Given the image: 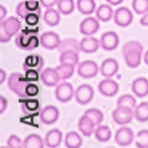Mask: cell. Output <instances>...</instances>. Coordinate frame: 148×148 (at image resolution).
<instances>
[{
	"instance_id": "1",
	"label": "cell",
	"mask_w": 148,
	"mask_h": 148,
	"mask_svg": "<svg viewBox=\"0 0 148 148\" xmlns=\"http://www.w3.org/2000/svg\"><path fill=\"white\" fill-rule=\"evenodd\" d=\"M127 64L130 68H138L141 63V56H143V44L138 40L127 41L123 45L121 51Z\"/></svg>"
},
{
	"instance_id": "2",
	"label": "cell",
	"mask_w": 148,
	"mask_h": 148,
	"mask_svg": "<svg viewBox=\"0 0 148 148\" xmlns=\"http://www.w3.org/2000/svg\"><path fill=\"white\" fill-rule=\"evenodd\" d=\"M21 29V23L19 19L11 16L8 19L0 21V41L7 43L11 40L14 35H17Z\"/></svg>"
},
{
	"instance_id": "3",
	"label": "cell",
	"mask_w": 148,
	"mask_h": 148,
	"mask_svg": "<svg viewBox=\"0 0 148 148\" xmlns=\"http://www.w3.org/2000/svg\"><path fill=\"white\" fill-rule=\"evenodd\" d=\"M27 79H25L24 75H21L20 72H14L10 76L8 79V87L12 92H15L17 96L25 99L27 97V92H25V88H27Z\"/></svg>"
},
{
	"instance_id": "4",
	"label": "cell",
	"mask_w": 148,
	"mask_h": 148,
	"mask_svg": "<svg viewBox=\"0 0 148 148\" xmlns=\"http://www.w3.org/2000/svg\"><path fill=\"white\" fill-rule=\"evenodd\" d=\"M100 68L93 60H84L77 66V73L83 79H92L99 73Z\"/></svg>"
},
{
	"instance_id": "5",
	"label": "cell",
	"mask_w": 148,
	"mask_h": 148,
	"mask_svg": "<svg viewBox=\"0 0 148 148\" xmlns=\"http://www.w3.org/2000/svg\"><path fill=\"white\" fill-rule=\"evenodd\" d=\"M134 117H135V111L130 110V108H124L117 106V108L114 110V112H112V119L119 125H125V124L131 123Z\"/></svg>"
},
{
	"instance_id": "6",
	"label": "cell",
	"mask_w": 148,
	"mask_h": 148,
	"mask_svg": "<svg viewBox=\"0 0 148 148\" xmlns=\"http://www.w3.org/2000/svg\"><path fill=\"white\" fill-rule=\"evenodd\" d=\"M134 20V14L131 12V10L127 7H120L115 11L114 14V21L115 24L119 27H128Z\"/></svg>"
},
{
	"instance_id": "7",
	"label": "cell",
	"mask_w": 148,
	"mask_h": 148,
	"mask_svg": "<svg viewBox=\"0 0 148 148\" xmlns=\"http://www.w3.org/2000/svg\"><path fill=\"white\" fill-rule=\"evenodd\" d=\"M119 41H120V39H119L116 32H114V31L104 32L101 35V38H100V47L104 51H114V49L117 48Z\"/></svg>"
},
{
	"instance_id": "8",
	"label": "cell",
	"mask_w": 148,
	"mask_h": 148,
	"mask_svg": "<svg viewBox=\"0 0 148 148\" xmlns=\"http://www.w3.org/2000/svg\"><path fill=\"white\" fill-rule=\"evenodd\" d=\"M55 96L59 101L62 103H67L69 100L75 96V91H73V87L71 83H62V84H58L55 91Z\"/></svg>"
},
{
	"instance_id": "9",
	"label": "cell",
	"mask_w": 148,
	"mask_h": 148,
	"mask_svg": "<svg viewBox=\"0 0 148 148\" xmlns=\"http://www.w3.org/2000/svg\"><path fill=\"white\" fill-rule=\"evenodd\" d=\"M99 19L97 17H86L84 20L80 23V34L82 35H86V36H92V35H95L97 31H99L100 28V24H99Z\"/></svg>"
},
{
	"instance_id": "10",
	"label": "cell",
	"mask_w": 148,
	"mask_h": 148,
	"mask_svg": "<svg viewBox=\"0 0 148 148\" xmlns=\"http://www.w3.org/2000/svg\"><path fill=\"white\" fill-rule=\"evenodd\" d=\"M62 44V39L59 38L56 32H44L40 36V45L44 47L45 49H56Z\"/></svg>"
},
{
	"instance_id": "11",
	"label": "cell",
	"mask_w": 148,
	"mask_h": 148,
	"mask_svg": "<svg viewBox=\"0 0 148 148\" xmlns=\"http://www.w3.org/2000/svg\"><path fill=\"white\" fill-rule=\"evenodd\" d=\"M115 141L120 147H128L134 141V131L128 127L119 128L116 131V134H115Z\"/></svg>"
},
{
	"instance_id": "12",
	"label": "cell",
	"mask_w": 148,
	"mask_h": 148,
	"mask_svg": "<svg viewBox=\"0 0 148 148\" xmlns=\"http://www.w3.org/2000/svg\"><path fill=\"white\" fill-rule=\"evenodd\" d=\"M93 88L90 84H82L75 91V99L79 104H88L93 99Z\"/></svg>"
},
{
	"instance_id": "13",
	"label": "cell",
	"mask_w": 148,
	"mask_h": 148,
	"mask_svg": "<svg viewBox=\"0 0 148 148\" xmlns=\"http://www.w3.org/2000/svg\"><path fill=\"white\" fill-rule=\"evenodd\" d=\"M99 92L104 96H115L119 92V84L115 80L107 77L99 83Z\"/></svg>"
},
{
	"instance_id": "14",
	"label": "cell",
	"mask_w": 148,
	"mask_h": 148,
	"mask_svg": "<svg viewBox=\"0 0 148 148\" xmlns=\"http://www.w3.org/2000/svg\"><path fill=\"white\" fill-rule=\"evenodd\" d=\"M79 47L82 52L86 53H92L96 52L100 48V39H96L93 36H86L79 41Z\"/></svg>"
},
{
	"instance_id": "15",
	"label": "cell",
	"mask_w": 148,
	"mask_h": 148,
	"mask_svg": "<svg viewBox=\"0 0 148 148\" xmlns=\"http://www.w3.org/2000/svg\"><path fill=\"white\" fill-rule=\"evenodd\" d=\"M60 116V112L55 106H47L41 110L40 112V119L44 124H53Z\"/></svg>"
},
{
	"instance_id": "16",
	"label": "cell",
	"mask_w": 148,
	"mask_h": 148,
	"mask_svg": "<svg viewBox=\"0 0 148 148\" xmlns=\"http://www.w3.org/2000/svg\"><path fill=\"white\" fill-rule=\"evenodd\" d=\"M119 71V63L115 59H106L103 63H101V67H100V72L104 77H114L115 75Z\"/></svg>"
},
{
	"instance_id": "17",
	"label": "cell",
	"mask_w": 148,
	"mask_h": 148,
	"mask_svg": "<svg viewBox=\"0 0 148 148\" xmlns=\"http://www.w3.org/2000/svg\"><path fill=\"white\" fill-rule=\"evenodd\" d=\"M131 90L135 96L144 97L148 95V79L145 77H136L131 84Z\"/></svg>"
},
{
	"instance_id": "18",
	"label": "cell",
	"mask_w": 148,
	"mask_h": 148,
	"mask_svg": "<svg viewBox=\"0 0 148 148\" xmlns=\"http://www.w3.org/2000/svg\"><path fill=\"white\" fill-rule=\"evenodd\" d=\"M59 80H62L56 68H45L41 72V82L48 87H55L59 84Z\"/></svg>"
},
{
	"instance_id": "19",
	"label": "cell",
	"mask_w": 148,
	"mask_h": 148,
	"mask_svg": "<svg viewBox=\"0 0 148 148\" xmlns=\"http://www.w3.org/2000/svg\"><path fill=\"white\" fill-rule=\"evenodd\" d=\"M62 140H63L62 131L58 130V128H53V130H51V131L47 132L45 139H44V143H45V145L49 147V148H56V147L60 145Z\"/></svg>"
},
{
	"instance_id": "20",
	"label": "cell",
	"mask_w": 148,
	"mask_h": 148,
	"mask_svg": "<svg viewBox=\"0 0 148 148\" xmlns=\"http://www.w3.org/2000/svg\"><path fill=\"white\" fill-rule=\"evenodd\" d=\"M95 125H96V124L93 123L88 116H86V115H83V116L80 117L79 124H77L79 131L82 132L84 136H91L92 134H95Z\"/></svg>"
},
{
	"instance_id": "21",
	"label": "cell",
	"mask_w": 148,
	"mask_h": 148,
	"mask_svg": "<svg viewBox=\"0 0 148 148\" xmlns=\"http://www.w3.org/2000/svg\"><path fill=\"white\" fill-rule=\"evenodd\" d=\"M60 11L59 10H53V8H47V11L44 12V21L45 24L51 25V27H55V25H59L60 23Z\"/></svg>"
},
{
	"instance_id": "22",
	"label": "cell",
	"mask_w": 148,
	"mask_h": 148,
	"mask_svg": "<svg viewBox=\"0 0 148 148\" xmlns=\"http://www.w3.org/2000/svg\"><path fill=\"white\" fill-rule=\"evenodd\" d=\"M76 7L80 14L83 15H91L96 10V1L95 0H77Z\"/></svg>"
},
{
	"instance_id": "23",
	"label": "cell",
	"mask_w": 148,
	"mask_h": 148,
	"mask_svg": "<svg viewBox=\"0 0 148 148\" xmlns=\"http://www.w3.org/2000/svg\"><path fill=\"white\" fill-rule=\"evenodd\" d=\"M114 14L115 12L112 11L111 4H101L96 8V17L100 21H110Z\"/></svg>"
},
{
	"instance_id": "24",
	"label": "cell",
	"mask_w": 148,
	"mask_h": 148,
	"mask_svg": "<svg viewBox=\"0 0 148 148\" xmlns=\"http://www.w3.org/2000/svg\"><path fill=\"white\" fill-rule=\"evenodd\" d=\"M45 145L44 140L41 139V136L36 134H31L28 135L25 140L23 141V147L24 148H43Z\"/></svg>"
},
{
	"instance_id": "25",
	"label": "cell",
	"mask_w": 148,
	"mask_h": 148,
	"mask_svg": "<svg viewBox=\"0 0 148 148\" xmlns=\"http://www.w3.org/2000/svg\"><path fill=\"white\" fill-rule=\"evenodd\" d=\"M60 63H63V64H71V66L76 67L79 64V52H75V51L60 52Z\"/></svg>"
},
{
	"instance_id": "26",
	"label": "cell",
	"mask_w": 148,
	"mask_h": 148,
	"mask_svg": "<svg viewBox=\"0 0 148 148\" xmlns=\"http://www.w3.org/2000/svg\"><path fill=\"white\" fill-rule=\"evenodd\" d=\"M64 143H66L67 148H79L82 147L83 140L80 138V135L75 131H71L66 135V139H64Z\"/></svg>"
},
{
	"instance_id": "27",
	"label": "cell",
	"mask_w": 148,
	"mask_h": 148,
	"mask_svg": "<svg viewBox=\"0 0 148 148\" xmlns=\"http://www.w3.org/2000/svg\"><path fill=\"white\" fill-rule=\"evenodd\" d=\"M44 66V60L40 55H29L24 62V69L27 68H36L40 71Z\"/></svg>"
},
{
	"instance_id": "28",
	"label": "cell",
	"mask_w": 148,
	"mask_h": 148,
	"mask_svg": "<svg viewBox=\"0 0 148 148\" xmlns=\"http://www.w3.org/2000/svg\"><path fill=\"white\" fill-rule=\"evenodd\" d=\"M111 136H112V134H111V130L108 125H101V124H99V125L95 128V138L99 141H101V143L108 141L111 139Z\"/></svg>"
},
{
	"instance_id": "29",
	"label": "cell",
	"mask_w": 148,
	"mask_h": 148,
	"mask_svg": "<svg viewBox=\"0 0 148 148\" xmlns=\"http://www.w3.org/2000/svg\"><path fill=\"white\" fill-rule=\"evenodd\" d=\"M135 119L141 123L148 121V101H143L135 108Z\"/></svg>"
},
{
	"instance_id": "30",
	"label": "cell",
	"mask_w": 148,
	"mask_h": 148,
	"mask_svg": "<svg viewBox=\"0 0 148 148\" xmlns=\"http://www.w3.org/2000/svg\"><path fill=\"white\" fill-rule=\"evenodd\" d=\"M117 106L135 111V108H136V99H135V96L130 95V93H125V95H121L117 99Z\"/></svg>"
},
{
	"instance_id": "31",
	"label": "cell",
	"mask_w": 148,
	"mask_h": 148,
	"mask_svg": "<svg viewBox=\"0 0 148 148\" xmlns=\"http://www.w3.org/2000/svg\"><path fill=\"white\" fill-rule=\"evenodd\" d=\"M56 71L59 72L62 80H66V79H69L71 76L73 75L75 72V66H71V64H63L60 63V66L56 67Z\"/></svg>"
},
{
	"instance_id": "32",
	"label": "cell",
	"mask_w": 148,
	"mask_h": 148,
	"mask_svg": "<svg viewBox=\"0 0 148 148\" xmlns=\"http://www.w3.org/2000/svg\"><path fill=\"white\" fill-rule=\"evenodd\" d=\"M58 10L63 15H71L73 12V10H75V1L73 0H59Z\"/></svg>"
},
{
	"instance_id": "33",
	"label": "cell",
	"mask_w": 148,
	"mask_h": 148,
	"mask_svg": "<svg viewBox=\"0 0 148 148\" xmlns=\"http://www.w3.org/2000/svg\"><path fill=\"white\" fill-rule=\"evenodd\" d=\"M60 52L63 51H75L79 52L80 47H79V41H76L75 39H66V40H62V44L59 47Z\"/></svg>"
},
{
	"instance_id": "34",
	"label": "cell",
	"mask_w": 148,
	"mask_h": 148,
	"mask_svg": "<svg viewBox=\"0 0 148 148\" xmlns=\"http://www.w3.org/2000/svg\"><path fill=\"white\" fill-rule=\"evenodd\" d=\"M84 115L90 117L91 120L96 124V125L101 124V121H103V119H104L103 112H101L100 110H97V108H90V110L86 111V114H84Z\"/></svg>"
},
{
	"instance_id": "35",
	"label": "cell",
	"mask_w": 148,
	"mask_h": 148,
	"mask_svg": "<svg viewBox=\"0 0 148 148\" xmlns=\"http://www.w3.org/2000/svg\"><path fill=\"white\" fill-rule=\"evenodd\" d=\"M31 34L28 31H23L16 36V45L21 49H28V43H29Z\"/></svg>"
},
{
	"instance_id": "36",
	"label": "cell",
	"mask_w": 148,
	"mask_h": 148,
	"mask_svg": "<svg viewBox=\"0 0 148 148\" xmlns=\"http://www.w3.org/2000/svg\"><path fill=\"white\" fill-rule=\"evenodd\" d=\"M132 8L136 14L144 15L148 12V0H132Z\"/></svg>"
},
{
	"instance_id": "37",
	"label": "cell",
	"mask_w": 148,
	"mask_h": 148,
	"mask_svg": "<svg viewBox=\"0 0 148 148\" xmlns=\"http://www.w3.org/2000/svg\"><path fill=\"white\" fill-rule=\"evenodd\" d=\"M136 145L139 148H148V130H141L136 135Z\"/></svg>"
},
{
	"instance_id": "38",
	"label": "cell",
	"mask_w": 148,
	"mask_h": 148,
	"mask_svg": "<svg viewBox=\"0 0 148 148\" xmlns=\"http://www.w3.org/2000/svg\"><path fill=\"white\" fill-rule=\"evenodd\" d=\"M39 69L36 68H27L25 69V79H27L28 83H35V82H38L39 79H41V75H39Z\"/></svg>"
},
{
	"instance_id": "39",
	"label": "cell",
	"mask_w": 148,
	"mask_h": 148,
	"mask_svg": "<svg viewBox=\"0 0 148 148\" xmlns=\"http://www.w3.org/2000/svg\"><path fill=\"white\" fill-rule=\"evenodd\" d=\"M24 20H25V23H27V25H29V27L38 25L39 20H40V12H29Z\"/></svg>"
},
{
	"instance_id": "40",
	"label": "cell",
	"mask_w": 148,
	"mask_h": 148,
	"mask_svg": "<svg viewBox=\"0 0 148 148\" xmlns=\"http://www.w3.org/2000/svg\"><path fill=\"white\" fill-rule=\"evenodd\" d=\"M7 147L8 148H20V147H23V141L16 135H11L7 140Z\"/></svg>"
},
{
	"instance_id": "41",
	"label": "cell",
	"mask_w": 148,
	"mask_h": 148,
	"mask_svg": "<svg viewBox=\"0 0 148 148\" xmlns=\"http://www.w3.org/2000/svg\"><path fill=\"white\" fill-rule=\"evenodd\" d=\"M25 92H27V97H35L39 95L40 88H39V86L35 84V83H28L27 88H25Z\"/></svg>"
},
{
	"instance_id": "42",
	"label": "cell",
	"mask_w": 148,
	"mask_h": 148,
	"mask_svg": "<svg viewBox=\"0 0 148 148\" xmlns=\"http://www.w3.org/2000/svg\"><path fill=\"white\" fill-rule=\"evenodd\" d=\"M25 5H27L29 12H40V0H25Z\"/></svg>"
},
{
	"instance_id": "43",
	"label": "cell",
	"mask_w": 148,
	"mask_h": 148,
	"mask_svg": "<svg viewBox=\"0 0 148 148\" xmlns=\"http://www.w3.org/2000/svg\"><path fill=\"white\" fill-rule=\"evenodd\" d=\"M16 14H17V16L21 17V19H25V17H27V15L29 14V11H28L27 5H25V0H24V1H20V3L17 4Z\"/></svg>"
},
{
	"instance_id": "44",
	"label": "cell",
	"mask_w": 148,
	"mask_h": 148,
	"mask_svg": "<svg viewBox=\"0 0 148 148\" xmlns=\"http://www.w3.org/2000/svg\"><path fill=\"white\" fill-rule=\"evenodd\" d=\"M23 106H24V110L34 112V111L39 110V106H40V104H39L38 100H35V99H28V100H25L24 103H23Z\"/></svg>"
},
{
	"instance_id": "45",
	"label": "cell",
	"mask_w": 148,
	"mask_h": 148,
	"mask_svg": "<svg viewBox=\"0 0 148 148\" xmlns=\"http://www.w3.org/2000/svg\"><path fill=\"white\" fill-rule=\"evenodd\" d=\"M39 44H40V39H39L36 35H31V38H29V43H28V51L35 49Z\"/></svg>"
},
{
	"instance_id": "46",
	"label": "cell",
	"mask_w": 148,
	"mask_h": 148,
	"mask_svg": "<svg viewBox=\"0 0 148 148\" xmlns=\"http://www.w3.org/2000/svg\"><path fill=\"white\" fill-rule=\"evenodd\" d=\"M8 107V101L4 96H0V114H4V111Z\"/></svg>"
},
{
	"instance_id": "47",
	"label": "cell",
	"mask_w": 148,
	"mask_h": 148,
	"mask_svg": "<svg viewBox=\"0 0 148 148\" xmlns=\"http://www.w3.org/2000/svg\"><path fill=\"white\" fill-rule=\"evenodd\" d=\"M40 1H41V5H44L45 8H51L55 4H58L59 0H40Z\"/></svg>"
},
{
	"instance_id": "48",
	"label": "cell",
	"mask_w": 148,
	"mask_h": 148,
	"mask_svg": "<svg viewBox=\"0 0 148 148\" xmlns=\"http://www.w3.org/2000/svg\"><path fill=\"white\" fill-rule=\"evenodd\" d=\"M140 24L143 25V27H148V12L141 16V19H140Z\"/></svg>"
},
{
	"instance_id": "49",
	"label": "cell",
	"mask_w": 148,
	"mask_h": 148,
	"mask_svg": "<svg viewBox=\"0 0 148 148\" xmlns=\"http://www.w3.org/2000/svg\"><path fill=\"white\" fill-rule=\"evenodd\" d=\"M5 14H7V10L4 8V5H0V20H4Z\"/></svg>"
},
{
	"instance_id": "50",
	"label": "cell",
	"mask_w": 148,
	"mask_h": 148,
	"mask_svg": "<svg viewBox=\"0 0 148 148\" xmlns=\"http://www.w3.org/2000/svg\"><path fill=\"white\" fill-rule=\"evenodd\" d=\"M124 0H107V3L111 5H119L120 3H123Z\"/></svg>"
},
{
	"instance_id": "51",
	"label": "cell",
	"mask_w": 148,
	"mask_h": 148,
	"mask_svg": "<svg viewBox=\"0 0 148 148\" xmlns=\"http://www.w3.org/2000/svg\"><path fill=\"white\" fill-rule=\"evenodd\" d=\"M4 80H5V72H4V69H0V83L3 84Z\"/></svg>"
},
{
	"instance_id": "52",
	"label": "cell",
	"mask_w": 148,
	"mask_h": 148,
	"mask_svg": "<svg viewBox=\"0 0 148 148\" xmlns=\"http://www.w3.org/2000/svg\"><path fill=\"white\" fill-rule=\"evenodd\" d=\"M144 63L148 66V49L145 51V53H144Z\"/></svg>"
}]
</instances>
